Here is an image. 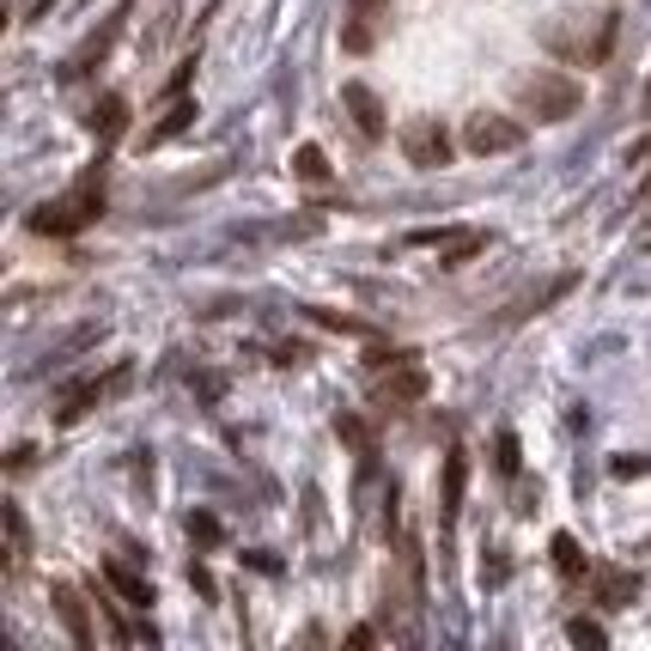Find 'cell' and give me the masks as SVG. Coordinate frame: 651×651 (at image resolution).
I'll list each match as a JSON object with an SVG mask.
<instances>
[{
    "label": "cell",
    "mask_w": 651,
    "mask_h": 651,
    "mask_svg": "<svg viewBox=\"0 0 651 651\" xmlns=\"http://www.w3.org/2000/svg\"><path fill=\"white\" fill-rule=\"evenodd\" d=\"M396 7L390 0H347V19H341V55H372L390 31Z\"/></svg>",
    "instance_id": "cell-4"
},
{
    "label": "cell",
    "mask_w": 651,
    "mask_h": 651,
    "mask_svg": "<svg viewBox=\"0 0 651 651\" xmlns=\"http://www.w3.org/2000/svg\"><path fill=\"white\" fill-rule=\"evenodd\" d=\"M0 518H7V573H19V566H25V554H31V536H25V511H19V506H7V511H0Z\"/></svg>",
    "instance_id": "cell-19"
},
{
    "label": "cell",
    "mask_w": 651,
    "mask_h": 651,
    "mask_svg": "<svg viewBox=\"0 0 651 651\" xmlns=\"http://www.w3.org/2000/svg\"><path fill=\"white\" fill-rule=\"evenodd\" d=\"M615 31H621V13H597L591 25L566 13V19H548V25H542V43H548L554 55H566L573 67H597L603 55H609Z\"/></svg>",
    "instance_id": "cell-2"
},
{
    "label": "cell",
    "mask_w": 651,
    "mask_h": 651,
    "mask_svg": "<svg viewBox=\"0 0 651 651\" xmlns=\"http://www.w3.org/2000/svg\"><path fill=\"white\" fill-rule=\"evenodd\" d=\"M91 220H104V165L86 170V177L67 189V196L37 201V213H31L25 225H31L37 238H74V232H86Z\"/></svg>",
    "instance_id": "cell-1"
},
{
    "label": "cell",
    "mask_w": 651,
    "mask_h": 651,
    "mask_svg": "<svg viewBox=\"0 0 651 651\" xmlns=\"http://www.w3.org/2000/svg\"><path fill=\"white\" fill-rule=\"evenodd\" d=\"M615 475L633 482V475H651V456H615Z\"/></svg>",
    "instance_id": "cell-26"
},
{
    "label": "cell",
    "mask_w": 651,
    "mask_h": 651,
    "mask_svg": "<svg viewBox=\"0 0 651 651\" xmlns=\"http://www.w3.org/2000/svg\"><path fill=\"white\" fill-rule=\"evenodd\" d=\"M91 134H98V141H117L122 129H129V98H122V91H104V98H98V104H91Z\"/></svg>",
    "instance_id": "cell-16"
},
{
    "label": "cell",
    "mask_w": 651,
    "mask_h": 651,
    "mask_svg": "<svg viewBox=\"0 0 651 651\" xmlns=\"http://www.w3.org/2000/svg\"><path fill=\"white\" fill-rule=\"evenodd\" d=\"M117 37H122V13L110 19L104 31H91V37L79 43L74 55H67V67H62V74H67V79H79V74H86V67H91V62H104V55H110V43H117Z\"/></svg>",
    "instance_id": "cell-14"
},
{
    "label": "cell",
    "mask_w": 651,
    "mask_h": 651,
    "mask_svg": "<svg viewBox=\"0 0 651 651\" xmlns=\"http://www.w3.org/2000/svg\"><path fill=\"white\" fill-rule=\"evenodd\" d=\"M633 208H651V177H646V183H639V189H633Z\"/></svg>",
    "instance_id": "cell-28"
},
{
    "label": "cell",
    "mask_w": 651,
    "mask_h": 651,
    "mask_svg": "<svg viewBox=\"0 0 651 651\" xmlns=\"http://www.w3.org/2000/svg\"><path fill=\"white\" fill-rule=\"evenodd\" d=\"M463 487H470V456H463V451H444V494H439L444 530H451L456 511H463Z\"/></svg>",
    "instance_id": "cell-12"
},
{
    "label": "cell",
    "mask_w": 651,
    "mask_h": 651,
    "mask_svg": "<svg viewBox=\"0 0 651 651\" xmlns=\"http://www.w3.org/2000/svg\"><path fill=\"white\" fill-rule=\"evenodd\" d=\"M189 585H196V597L213 603V573H208V566H189Z\"/></svg>",
    "instance_id": "cell-27"
},
{
    "label": "cell",
    "mask_w": 651,
    "mask_h": 651,
    "mask_svg": "<svg viewBox=\"0 0 651 651\" xmlns=\"http://www.w3.org/2000/svg\"><path fill=\"white\" fill-rule=\"evenodd\" d=\"M104 585L117 591V597L129 603V609H153V585H146V578L134 573L129 561H104Z\"/></svg>",
    "instance_id": "cell-13"
},
{
    "label": "cell",
    "mask_w": 651,
    "mask_h": 651,
    "mask_svg": "<svg viewBox=\"0 0 651 651\" xmlns=\"http://www.w3.org/2000/svg\"><path fill=\"white\" fill-rule=\"evenodd\" d=\"M408 244L439 250V268H463L470 256L487 250V232H475V225H420V232H408Z\"/></svg>",
    "instance_id": "cell-5"
},
{
    "label": "cell",
    "mask_w": 651,
    "mask_h": 651,
    "mask_svg": "<svg viewBox=\"0 0 651 651\" xmlns=\"http://www.w3.org/2000/svg\"><path fill=\"white\" fill-rule=\"evenodd\" d=\"M335 432H341V439H347L360 456H378V439H372V427H365L360 415H335Z\"/></svg>",
    "instance_id": "cell-22"
},
{
    "label": "cell",
    "mask_w": 651,
    "mask_h": 651,
    "mask_svg": "<svg viewBox=\"0 0 651 651\" xmlns=\"http://www.w3.org/2000/svg\"><path fill=\"white\" fill-rule=\"evenodd\" d=\"M220 518L213 511H189V542H201V548H220Z\"/></svg>",
    "instance_id": "cell-23"
},
{
    "label": "cell",
    "mask_w": 651,
    "mask_h": 651,
    "mask_svg": "<svg viewBox=\"0 0 651 651\" xmlns=\"http://www.w3.org/2000/svg\"><path fill=\"white\" fill-rule=\"evenodd\" d=\"M420 396H427V372H420L415 360L390 365V378H378V408H384V415H396V408L420 402Z\"/></svg>",
    "instance_id": "cell-10"
},
{
    "label": "cell",
    "mask_w": 651,
    "mask_h": 651,
    "mask_svg": "<svg viewBox=\"0 0 651 651\" xmlns=\"http://www.w3.org/2000/svg\"><path fill=\"white\" fill-rule=\"evenodd\" d=\"M566 633H573V646H603V639H609V633H603L597 621H585V615H578V621L566 627Z\"/></svg>",
    "instance_id": "cell-25"
},
{
    "label": "cell",
    "mask_w": 651,
    "mask_h": 651,
    "mask_svg": "<svg viewBox=\"0 0 651 651\" xmlns=\"http://www.w3.org/2000/svg\"><path fill=\"white\" fill-rule=\"evenodd\" d=\"M646 244H651V238H646Z\"/></svg>",
    "instance_id": "cell-29"
},
{
    "label": "cell",
    "mask_w": 651,
    "mask_h": 651,
    "mask_svg": "<svg viewBox=\"0 0 651 651\" xmlns=\"http://www.w3.org/2000/svg\"><path fill=\"white\" fill-rule=\"evenodd\" d=\"M561 293H573V274H561V280H548L542 293H530V299H518V305L506 311V323H523L530 311H542V305H548V299H561Z\"/></svg>",
    "instance_id": "cell-21"
},
{
    "label": "cell",
    "mask_w": 651,
    "mask_h": 651,
    "mask_svg": "<svg viewBox=\"0 0 651 651\" xmlns=\"http://www.w3.org/2000/svg\"><path fill=\"white\" fill-rule=\"evenodd\" d=\"M463 146H470V153H482V158H494V153H518V146H523V122L482 110V117L463 122Z\"/></svg>",
    "instance_id": "cell-7"
},
{
    "label": "cell",
    "mask_w": 651,
    "mask_h": 651,
    "mask_svg": "<svg viewBox=\"0 0 651 651\" xmlns=\"http://www.w3.org/2000/svg\"><path fill=\"white\" fill-rule=\"evenodd\" d=\"M189 122H196V104H170V110H165V122H153V129L141 134V146H146V153H153V146L177 141V134L189 129Z\"/></svg>",
    "instance_id": "cell-17"
},
{
    "label": "cell",
    "mask_w": 651,
    "mask_h": 651,
    "mask_svg": "<svg viewBox=\"0 0 651 651\" xmlns=\"http://www.w3.org/2000/svg\"><path fill=\"white\" fill-rule=\"evenodd\" d=\"M49 597H55V615H62L67 639H74L79 651H91V646H98V633H91V615H86V603H79V591H74V585H55Z\"/></svg>",
    "instance_id": "cell-11"
},
{
    "label": "cell",
    "mask_w": 651,
    "mask_h": 651,
    "mask_svg": "<svg viewBox=\"0 0 651 651\" xmlns=\"http://www.w3.org/2000/svg\"><path fill=\"white\" fill-rule=\"evenodd\" d=\"M548 554H554V573H561V578H573V585H578V578H585V548H578V536H554V542H548Z\"/></svg>",
    "instance_id": "cell-18"
},
{
    "label": "cell",
    "mask_w": 651,
    "mask_h": 651,
    "mask_svg": "<svg viewBox=\"0 0 651 651\" xmlns=\"http://www.w3.org/2000/svg\"><path fill=\"white\" fill-rule=\"evenodd\" d=\"M122 384H129V365H117L110 378H79V384H67V390L55 396V420L67 427V420H79L86 408H98L110 390H122Z\"/></svg>",
    "instance_id": "cell-8"
},
{
    "label": "cell",
    "mask_w": 651,
    "mask_h": 651,
    "mask_svg": "<svg viewBox=\"0 0 651 651\" xmlns=\"http://www.w3.org/2000/svg\"><path fill=\"white\" fill-rule=\"evenodd\" d=\"M402 158L415 170H439V165H451V134H444V122L439 117H415V122H402Z\"/></svg>",
    "instance_id": "cell-6"
},
{
    "label": "cell",
    "mask_w": 651,
    "mask_h": 651,
    "mask_svg": "<svg viewBox=\"0 0 651 651\" xmlns=\"http://www.w3.org/2000/svg\"><path fill=\"white\" fill-rule=\"evenodd\" d=\"M518 104L530 110L536 122H566L578 104H585V86H578L573 74H561V67H536V74H518Z\"/></svg>",
    "instance_id": "cell-3"
},
{
    "label": "cell",
    "mask_w": 651,
    "mask_h": 651,
    "mask_svg": "<svg viewBox=\"0 0 651 651\" xmlns=\"http://www.w3.org/2000/svg\"><path fill=\"white\" fill-rule=\"evenodd\" d=\"M293 177H299V183H311V189H323V183H329V158H323V146H311V141H305L299 153H293Z\"/></svg>",
    "instance_id": "cell-20"
},
{
    "label": "cell",
    "mask_w": 651,
    "mask_h": 651,
    "mask_svg": "<svg viewBox=\"0 0 651 651\" xmlns=\"http://www.w3.org/2000/svg\"><path fill=\"white\" fill-rule=\"evenodd\" d=\"M494 463H499V475H518V432H499V439H494Z\"/></svg>",
    "instance_id": "cell-24"
},
{
    "label": "cell",
    "mask_w": 651,
    "mask_h": 651,
    "mask_svg": "<svg viewBox=\"0 0 651 651\" xmlns=\"http://www.w3.org/2000/svg\"><path fill=\"white\" fill-rule=\"evenodd\" d=\"M591 585H597L603 609H633V597H639V573H621V566H603Z\"/></svg>",
    "instance_id": "cell-15"
},
{
    "label": "cell",
    "mask_w": 651,
    "mask_h": 651,
    "mask_svg": "<svg viewBox=\"0 0 651 651\" xmlns=\"http://www.w3.org/2000/svg\"><path fill=\"white\" fill-rule=\"evenodd\" d=\"M341 110L353 117V129H360L365 141H384V129H390V117H384V98L365 86V79H347V86H341Z\"/></svg>",
    "instance_id": "cell-9"
}]
</instances>
